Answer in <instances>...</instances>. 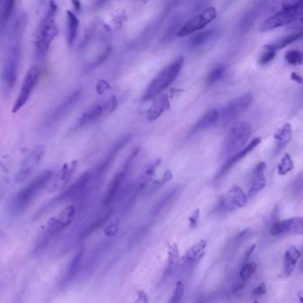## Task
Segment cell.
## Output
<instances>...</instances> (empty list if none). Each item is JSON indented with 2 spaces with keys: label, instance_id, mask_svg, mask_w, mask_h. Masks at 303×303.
Segmentation results:
<instances>
[{
  "label": "cell",
  "instance_id": "obj_15",
  "mask_svg": "<svg viewBox=\"0 0 303 303\" xmlns=\"http://www.w3.org/2000/svg\"><path fill=\"white\" fill-rule=\"evenodd\" d=\"M302 218L286 219L283 221L276 222L270 228V234L272 236L300 235L302 234Z\"/></svg>",
  "mask_w": 303,
  "mask_h": 303
},
{
  "label": "cell",
  "instance_id": "obj_33",
  "mask_svg": "<svg viewBox=\"0 0 303 303\" xmlns=\"http://www.w3.org/2000/svg\"><path fill=\"white\" fill-rule=\"evenodd\" d=\"M225 67L223 65H220L215 67L213 71H212L207 77V85H212L215 84L216 82H218L220 79H222V76L224 74Z\"/></svg>",
  "mask_w": 303,
  "mask_h": 303
},
{
  "label": "cell",
  "instance_id": "obj_6",
  "mask_svg": "<svg viewBox=\"0 0 303 303\" xmlns=\"http://www.w3.org/2000/svg\"><path fill=\"white\" fill-rule=\"evenodd\" d=\"M251 134L252 127L248 123L239 121L233 124L225 137L223 155H231L242 150Z\"/></svg>",
  "mask_w": 303,
  "mask_h": 303
},
{
  "label": "cell",
  "instance_id": "obj_23",
  "mask_svg": "<svg viewBox=\"0 0 303 303\" xmlns=\"http://www.w3.org/2000/svg\"><path fill=\"white\" fill-rule=\"evenodd\" d=\"M169 108V101L167 96H160L154 101L150 109L148 111V120L154 121L163 114L165 110Z\"/></svg>",
  "mask_w": 303,
  "mask_h": 303
},
{
  "label": "cell",
  "instance_id": "obj_29",
  "mask_svg": "<svg viewBox=\"0 0 303 303\" xmlns=\"http://www.w3.org/2000/svg\"><path fill=\"white\" fill-rule=\"evenodd\" d=\"M14 7H15V0H6L2 14L0 16V24L3 27L6 26L8 20H10L11 16L14 13Z\"/></svg>",
  "mask_w": 303,
  "mask_h": 303
},
{
  "label": "cell",
  "instance_id": "obj_19",
  "mask_svg": "<svg viewBox=\"0 0 303 303\" xmlns=\"http://www.w3.org/2000/svg\"><path fill=\"white\" fill-rule=\"evenodd\" d=\"M266 0H258L255 3L253 4L250 9H249L246 14L244 15L240 24L241 31L244 32L248 31L252 28L255 20L258 19L260 14H262L264 7H265Z\"/></svg>",
  "mask_w": 303,
  "mask_h": 303
},
{
  "label": "cell",
  "instance_id": "obj_42",
  "mask_svg": "<svg viewBox=\"0 0 303 303\" xmlns=\"http://www.w3.org/2000/svg\"><path fill=\"white\" fill-rule=\"evenodd\" d=\"M292 78H293V79H294V80H297V81L299 82V83H300V82H301V79H300V77H298V75H297V74H295V73H293V75H292Z\"/></svg>",
  "mask_w": 303,
  "mask_h": 303
},
{
  "label": "cell",
  "instance_id": "obj_35",
  "mask_svg": "<svg viewBox=\"0 0 303 303\" xmlns=\"http://www.w3.org/2000/svg\"><path fill=\"white\" fill-rule=\"evenodd\" d=\"M276 56V51L273 50L272 48L269 46L268 44L264 46L263 54L260 56V63L265 65L272 61Z\"/></svg>",
  "mask_w": 303,
  "mask_h": 303
},
{
  "label": "cell",
  "instance_id": "obj_7",
  "mask_svg": "<svg viewBox=\"0 0 303 303\" xmlns=\"http://www.w3.org/2000/svg\"><path fill=\"white\" fill-rule=\"evenodd\" d=\"M40 78V69L37 65L31 66L28 71L27 74L24 78V83L20 87V92L18 95L17 99L14 102L12 112L17 113L31 98L32 92L38 85V80Z\"/></svg>",
  "mask_w": 303,
  "mask_h": 303
},
{
  "label": "cell",
  "instance_id": "obj_20",
  "mask_svg": "<svg viewBox=\"0 0 303 303\" xmlns=\"http://www.w3.org/2000/svg\"><path fill=\"white\" fill-rule=\"evenodd\" d=\"M266 168V164L264 162H261L256 166L252 174L251 186L249 189V197L253 198L254 196L258 194L260 191L263 190L266 186V179L264 176V170Z\"/></svg>",
  "mask_w": 303,
  "mask_h": 303
},
{
  "label": "cell",
  "instance_id": "obj_12",
  "mask_svg": "<svg viewBox=\"0 0 303 303\" xmlns=\"http://www.w3.org/2000/svg\"><path fill=\"white\" fill-rule=\"evenodd\" d=\"M77 167H78V161H71L68 163L64 164L56 172V174H52L51 178L45 187L48 192H55L64 189L66 184L71 181Z\"/></svg>",
  "mask_w": 303,
  "mask_h": 303
},
{
  "label": "cell",
  "instance_id": "obj_39",
  "mask_svg": "<svg viewBox=\"0 0 303 303\" xmlns=\"http://www.w3.org/2000/svg\"><path fill=\"white\" fill-rule=\"evenodd\" d=\"M198 217H199V210H197V211H195L192 215L191 216V218H190V223H191V227L193 228L195 227L197 223H198Z\"/></svg>",
  "mask_w": 303,
  "mask_h": 303
},
{
  "label": "cell",
  "instance_id": "obj_28",
  "mask_svg": "<svg viewBox=\"0 0 303 303\" xmlns=\"http://www.w3.org/2000/svg\"><path fill=\"white\" fill-rule=\"evenodd\" d=\"M291 137H292V127L290 124L284 125L274 135V138L277 141V143L281 146H284L289 143Z\"/></svg>",
  "mask_w": 303,
  "mask_h": 303
},
{
  "label": "cell",
  "instance_id": "obj_31",
  "mask_svg": "<svg viewBox=\"0 0 303 303\" xmlns=\"http://www.w3.org/2000/svg\"><path fill=\"white\" fill-rule=\"evenodd\" d=\"M256 269H257L256 263H250L245 264L239 272V276H240L241 281L244 283H247L249 280L251 279L253 273L255 272Z\"/></svg>",
  "mask_w": 303,
  "mask_h": 303
},
{
  "label": "cell",
  "instance_id": "obj_1",
  "mask_svg": "<svg viewBox=\"0 0 303 303\" xmlns=\"http://www.w3.org/2000/svg\"><path fill=\"white\" fill-rule=\"evenodd\" d=\"M25 20L20 17L14 24L11 32L9 46L7 49L6 58L4 61L3 72H2V85L4 95L9 96L11 91L14 88L17 80L18 68L20 63L21 48L20 43L22 38Z\"/></svg>",
  "mask_w": 303,
  "mask_h": 303
},
{
  "label": "cell",
  "instance_id": "obj_11",
  "mask_svg": "<svg viewBox=\"0 0 303 303\" xmlns=\"http://www.w3.org/2000/svg\"><path fill=\"white\" fill-rule=\"evenodd\" d=\"M216 16H217V11L215 7H208L200 14H198L191 20H189L183 27H181L179 30L177 35L179 37H185L188 35L193 34L196 31L205 27L208 24H210L211 21L215 20Z\"/></svg>",
  "mask_w": 303,
  "mask_h": 303
},
{
  "label": "cell",
  "instance_id": "obj_41",
  "mask_svg": "<svg viewBox=\"0 0 303 303\" xmlns=\"http://www.w3.org/2000/svg\"><path fill=\"white\" fill-rule=\"evenodd\" d=\"M254 249H255V245H252L251 248L249 249L248 252H245V258H248L249 256H251L252 252L254 251Z\"/></svg>",
  "mask_w": 303,
  "mask_h": 303
},
{
  "label": "cell",
  "instance_id": "obj_10",
  "mask_svg": "<svg viewBox=\"0 0 303 303\" xmlns=\"http://www.w3.org/2000/svg\"><path fill=\"white\" fill-rule=\"evenodd\" d=\"M252 100L253 97L252 94L247 92L228 102L223 109L220 110V120L222 121V125H227L231 122L232 120H235L236 118H238L240 114H242L252 104Z\"/></svg>",
  "mask_w": 303,
  "mask_h": 303
},
{
  "label": "cell",
  "instance_id": "obj_34",
  "mask_svg": "<svg viewBox=\"0 0 303 303\" xmlns=\"http://www.w3.org/2000/svg\"><path fill=\"white\" fill-rule=\"evenodd\" d=\"M285 58L289 64L293 65V66L301 64L302 54H301V52L298 51V50H290V51L286 52Z\"/></svg>",
  "mask_w": 303,
  "mask_h": 303
},
{
  "label": "cell",
  "instance_id": "obj_30",
  "mask_svg": "<svg viewBox=\"0 0 303 303\" xmlns=\"http://www.w3.org/2000/svg\"><path fill=\"white\" fill-rule=\"evenodd\" d=\"M206 246V241L205 240H202L200 242H198L197 245H195L192 248L190 249L185 255V259L189 261V262H194L198 259V256L202 254V252L204 251V248Z\"/></svg>",
  "mask_w": 303,
  "mask_h": 303
},
{
  "label": "cell",
  "instance_id": "obj_37",
  "mask_svg": "<svg viewBox=\"0 0 303 303\" xmlns=\"http://www.w3.org/2000/svg\"><path fill=\"white\" fill-rule=\"evenodd\" d=\"M119 225H120L119 220H116V221L111 222L110 224L108 225L106 227L105 230H104L106 235L109 236V237H113V236L116 235L118 230H119Z\"/></svg>",
  "mask_w": 303,
  "mask_h": 303
},
{
  "label": "cell",
  "instance_id": "obj_24",
  "mask_svg": "<svg viewBox=\"0 0 303 303\" xmlns=\"http://www.w3.org/2000/svg\"><path fill=\"white\" fill-rule=\"evenodd\" d=\"M83 255H84V247L82 246L81 248L79 249V252L76 253V255L72 259L69 265H68V269L66 270V274H65L63 280H62V284L64 286H66L68 283H71L73 278L75 277L77 273L79 270V267H80Z\"/></svg>",
  "mask_w": 303,
  "mask_h": 303
},
{
  "label": "cell",
  "instance_id": "obj_18",
  "mask_svg": "<svg viewBox=\"0 0 303 303\" xmlns=\"http://www.w3.org/2000/svg\"><path fill=\"white\" fill-rule=\"evenodd\" d=\"M262 142L261 138H255L249 143L248 145L246 147H244L242 150H239L238 152H236L235 154H233V156L231 157L228 158V161L223 165V167L221 168V170L219 172V174H217L216 178H220L223 176L228 170L231 169V167L238 163L239 160H241L243 157H245L249 152H251L252 150H254L256 147L259 145L260 143Z\"/></svg>",
  "mask_w": 303,
  "mask_h": 303
},
{
  "label": "cell",
  "instance_id": "obj_25",
  "mask_svg": "<svg viewBox=\"0 0 303 303\" xmlns=\"http://www.w3.org/2000/svg\"><path fill=\"white\" fill-rule=\"evenodd\" d=\"M67 28H68V44L72 46L76 41L78 31H79V20L77 15L73 14L71 11H67Z\"/></svg>",
  "mask_w": 303,
  "mask_h": 303
},
{
  "label": "cell",
  "instance_id": "obj_40",
  "mask_svg": "<svg viewBox=\"0 0 303 303\" xmlns=\"http://www.w3.org/2000/svg\"><path fill=\"white\" fill-rule=\"evenodd\" d=\"M72 4H73V6H74V7H75L76 10H80V7H81V5H80V2H79V0H72Z\"/></svg>",
  "mask_w": 303,
  "mask_h": 303
},
{
  "label": "cell",
  "instance_id": "obj_3",
  "mask_svg": "<svg viewBox=\"0 0 303 303\" xmlns=\"http://www.w3.org/2000/svg\"><path fill=\"white\" fill-rule=\"evenodd\" d=\"M56 11L57 6L54 1H51L38 27L36 40V53L38 59L44 58L48 55L53 41L55 40V37L58 34V29L55 21Z\"/></svg>",
  "mask_w": 303,
  "mask_h": 303
},
{
  "label": "cell",
  "instance_id": "obj_32",
  "mask_svg": "<svg viewBox=\"0 0 303 303\" xmlns=\"http://www.w3.org/2000/svg\"><path fill=\"white\" fill-rule=\"evenodd\" d=\"M293 163L292 160V157L289 154H286L284 156L282 160L280 162L277 167V172L280 175H285V174H288L290 171L293 170Z\"/></svg>",
  "mask_w": 303,
  "mask_h": 303
},
{
  "label": "cell",
  "instance_id": "obj_8",
  "mask_svg": "<svg viewBox=\"0 0 303 303\" xmlns=\"http://www.w3.org/2000/svg\"><path fill=\"white\" fill-rule=\"evenodd\" d=\"M77 213V209L74 204H69L63 210H61L58 215L49 219L46 226L44 228V239H49L55 236L58 235L60 232L67 228L74 220Z\"/></svg>",
  "mask_w": 303,
  "mask_h": 303
},
{
  "label": "cell",
  "instance_id": "obj_38",
  "mask_svg": "<svg viewBox=\"0 0 303 303\" xmlns=\"http://www.w3.org/2000/svg\"><path fill=\"white\" fill-rule=\"evenodd\" d=\"M266 289H267V288H266L265 285H264V284H261V285H259V286L256 287L255 289L253 290L252 293H253L254 295H258V296H260V295H263V294H264V293H266Z\"/></svg>",
  "mask_w": 303,
  "mask_h": 303
},
{
  "label": "cell",
  "instance_id": "obj_9",
  "mask_svg": "<svg viewBox=\"0 0 303 303\" xmlns=\"http://www.w3.org/2000/svg\"><path fill=\"white\" fill-rule=\"evenodd\" d=\"M82 89H77L76 91L72 92L69 96L60 103L53 111H52L44 120V127L49 128L55 126L61 120H63L72 109L75 108L76 105L80 102L82 97Z\"/></svg>",
  "mask_w": 303,
  "mask_h": 303
},
{
  "label": "cell",
  "instance_id": "obj_4",
  "mask_svg": "<svg viewBox=\"0 0 303 303\" xmlns=\"http://www.w3.org/2000/svg\"><path fill=\"white\" fill-rule=\"evenodd\" d=\"M183 56H180L161 71L150 83L144 94L143 100L147 101L155 98L166 90L177 78L183 66Z\"/></svg>",
  "mask_w": 303,
  "mask_h": 303
},
{
  "label": "cell",
  "instance_id": "obj_21",
  "mask_svg": "<svg viewBox=\"0 0 303 303\" xmlns=\"http://www.w3.org/2000/svg\"><path fill=\"white\" fill-rule=\"evenodd\" d=\"M300 252L298 249L291 245L286 251L284 258V272L286 276H290L295 268L298 260L300 259Z\"/></svg>",
  "mask_w": 303,
  "mask_h": 303
},
{
  "label": "cell",
  "instance_id": "obj_36",
  "mask_svg": "<svg viewBox=\"0 0 303 303\" xmlns=\"http://www.w3.org/2000/svg\"><path fill=\"white\" fill-rule=\"evenodd\" d=\"M184 293V285L181 281H178L174 289V293L172 295V299H171L170 302H180L182 297H183Z\"/></svg>",
  "mask_w": 303,
  "mask_h": 303
},
{
  "label": "cell",
  "instance_id": "obj_43",
  "mask_svg": "<svg viewBox=\"0 0 303 303\" xmlns=\"http://www.w3.org/2000/svg\"><path fill=\"white\" fill-rule=\"evenodd\" d=\"M107 1H108V0H97V2H96V6L100 7V6H102V5H103V4L106 3Z\"/></svg>",
  "mask_w": 303,
  "mask_h": 303
},
{
  "label": "cell",
  "instance_id": "obj_17",
  "mask_svg": "<svg viewBox=\"0 0 303 303\" xmlns=\"http://www.w3.org/2000/svg\"><path fill=\"white\" fill-rule=\"evenodd\" d=\"M136 153L137 152L133 153V155H132L127 159V161L124 165V167H122V169L115 175V177L113 178L112 181L109 183L108 190L106 191L105 196H104V198H103V204L108 205V204H111L114 201V199L116 198V194H118V192L120 191V187L122 185L123 181H124V179L126 177V174L127 173V171H128V167H129L131 160L133 159V157L136 155Z\"/></svg>",
  "mask_w": 303,
  "mask_h": 303
},
{
  "label": "cell",
  "instance_id": "obj_27",
  "mask_svg": "<svg viewBox=\"0 0 303 303\" xmlns=\"http://www.w3.org/2000/svg\"><path fill=\"white\" fill-rule=\"evenodd\" d=\"M215 31L214 30L204 31L201 33L195 35L191 38V40L189 41L190 46H191V48H198L202 44H204V43L208 42L213 37H215Z\"/></svg>",
  "mask_w": 303,
  "mask_h": 303
},
{
  "label": "cell",
  "instance_id": "obj_13",
  "mask_svg": "<svg viewBox=\"0 0 303 303\" xmlns=\"http://www.w3.org/2000/svg\"><path fill=\"white\" fill-rule=\"evenodd\" d=\"M44 149L42 147H38V148H35L34 150L24 158L19 168V171L14 177V180L17 183L26 181L28 178L34 173L40 163L42 157L44 156Z\"/></svg>",
  "mask_w": 303,
  "mask_h": 303
},
{
  "label": "cell",
  "instance_id": "obj_5",
  "mask_svg": "<svg viewBox=\"0 0 303 303\" xmlns=\"http://www.w3.org/2000/svg\"><path fill=\"white\" fill-rule=\"evenodd\" d=\"M302 0H296L293 3L286 4L281 10L263 21L260 26V31L263 32L272 31L292 24L302 15Z\"/></svg>",
  "mask_w": 303,
  "mask_h": 303
},
{
  "label": "cell",
  "instance_id": "obj_2",
  "mask_svg": "<svg viewBox=\"0 0 303 303\" xmlns=\"http://www.w3.org/2000/svg\"><path fill=\"white\" fill-rule=\"evenodd\" d=\"M52 174L51 170L42 172L11 198L7 209L12 217H19L27 210L31 203L40 194L41 191L46 187Z\"/></svg>",
  "mask_w": 303,
  "mask_h": 303
},
{
  "label": "cell",
  "instance_id": "obj_26",
  "mask_svg": "<svg viewBox=\"0 0 303 303\" xmlns=\"http://www.w3.org/2000/svg\"><path fill=\"white\" fill-rule=\"evenodd\" d=\"M301 36H302L301 32H296V33L288 35V36L279 38V39L275 41L273 44H269L268 45L272 48L273 50H275L276 52L277 50H280V49H283V48H286L287 45H289V44H292L293 42H295L298 39H300L301 38Z\"/></svg>",
  "mask_w": 303,
  "mask_h": 303
},
{
  "label": "cell",
  "instance_id": "obj_22",
  "mask_svg": "<svg viewBox=\"0 0 303 303\" xmlns=\"http://www.w3.org/2000/svg\"><path fill=\"white\" fill-rule=\"evenodd\" d=\"M219 120H220V110L212 109L207 113H205L201 119H199L197 124L195 125L193 131L198 132V131L207 129L209 127L215 126L216 123L219 122Z\"/></svg>",
  "mask_w": 303,
  "mask_h": 303
},
{
  "label": "cell",
  "instance_id": "obj_14",
  "mask_svg": "<svg viewBox=\"0 0 303 303\" xmlns=\"http://www.w3.org/2000/svg\"><path fill=\"white\" fill-rule=\"evenodd\" d=\"M116 98L113 97L112 99L106 102L104 104H97V105L90 108L88 110L83 113L77 120L75 126L76 129H81L83 127L88 126L92 122L99 120L105 111H109V113L112 112L116 108Z\"/></svg>",
  "mask_w": 303,
  "mask_h": 303
},
{
  "label": "cell",
  "instance_id": "obj_16",
  "mask_svg": "<svg viewBox=\"0 0 303 303\" xmlns=\"http://www.w3.org/2000/svg\"><path fill=\"white\" fill-rule=\"evenodd\" d=\"M247 202V197L242 190L238 186L232 187L228 193L221 199V207L228 211H234L238 208L245 206Z\"/></svg>",
  "mask_w": 303,
  "mask_h": 303
}]
</instances>
